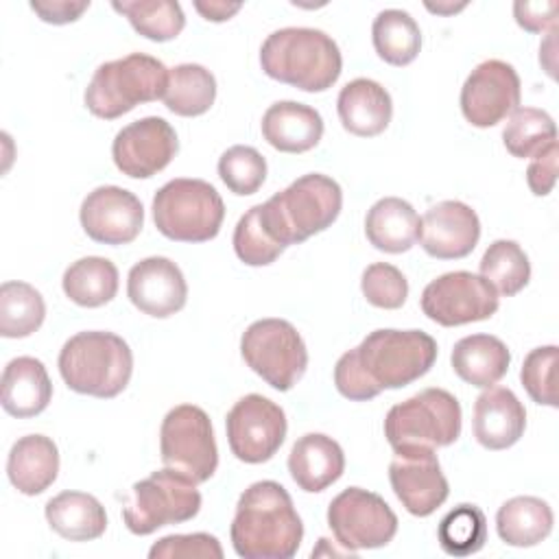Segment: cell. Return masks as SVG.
I'll return each instance as SVG.
<instances>
[{
    "instance_id": "6da1fadb",
    "label": "cell",
    "mask_w": 559,
    "mask_h": 559,
    "mask_svg": "<svg viewBox=\"0 0 559 559\" xmlns=\"http://www.w3.org/2000/svg\"><path fill=\"white\" fill-rule=\"evenodd\" d=\"M437 341L421 330H373L360 345L345 352L334 367L338 393L367 402L384 389H402L430 371Z\"/></svg>"
},
{
    "instance_id": "7a4b0ae2",
    "label": "cell",
    "mask_w": 559,
    "mask_h": 559,
    "mask_svg": "<svg viewBox=\"0 0 559 559\" xmlns=\"http://www.w3.org/2000/svg\"><path fill=\"white\" fill-rule=\"evenodd\" d=\"M229 535L238 557L290 559L301 546L304 524L280 483L258 480L240 493Z\"/></svg>"
},
{
    "instance_id": "3957f363",
    "label": "cell",
    "mask_w": 559,
    "mask_h": 559,
    "mask_svg": "<svg viewBox=\"0 0 559 559\" xmlns=\"http://www.w3.org/2000/svg\"><path fill=\"white\" fill-rule=\"evenodd\" d=\"M260 66L266 76L280 83L304 92H325L338 81L343 57L328 33L286 26L262 41Z\"/></svg>"
},
{
    "instance_id": "277c9868",
    "label": "cell",
    "mask_w": 559,
    "mask_h": 559,
    "mask_svg": "<svg viewBox=\"0 0 559 559\" xmlns=\"http://www.w3.org/2000/svg\"><path fill=\"white\" fill-rule=\"evenodd\" d=\"M343 207L341 186L321 173H308L260 203L266 234L282 247L299 245L328 229Z\"/></svg>"
},
{
    "instance_id": "5b68a950",
    "label": "cell",
    "mask_w": 559,
    "mask_h": 559,
    "mask_svg": "<svg viewBox=\"0 0 559 559\" xmlns=\"http://www.w3.org/2000/svg\"><path fill=\"white\" fill-rule=\"evenodd\" d=\"M59 373L74 393L109 400L127 389L133 354L114 332H79L59 352Z\"/></svg>"
},
{
    "instance_id": "8992f818",
    "label": "cell",
    "mask_w": 559,
    "mask_h": 559,
    "mask_svg": "<svg viewBox=\"0 0 559 559\" xmlns=\"http://www.w3.org/2000/svg\"><path fill=\"white\" fill-rule=\"evenodd\" d=\"M166 85L168 68L159 59L131 52L100 63L85 87L83 100L96 118L114 120L142 103L164 98Z\"/></svg>"
},
{
    "instance_id": "52a82bcc",
    "label": "cell",
    "mask_w": 559,
    "mask_h": 559,
    "mask_svg": "<svg viewBox=\"0 0 559 559\" xmlns=\"http://www.w3.org/2000/svg\"><path fill=\"white\" fill-rule=\"evenodd\" d=\"M461 435V404L445 389H424L389 408L384 437L393 452L445 448Z\"/></svg>"
},
{
    "instance_id": "ba28073f",
    "label": "cell",
    "mask_w": 559,
    "mask_h": 559,
    "mask_svg": "<svg viewBox=\"0 0 559 559\" xmlns=\"http://www.w3.org/2000/svg\"><path fill=\"white\" fill-rule=\"evenodd\" d=\"M153 221L162 236L177 242L212 240L223 225L225 203L203 179H170L153 197Z\"/></svg>"
},
{
    "instance_id": "9c48e42d",
    "label": "cell",
    "mask_w": 559,
    "mask_h": 559,
    "mask_svg": "<svg viewBox=\"0 0 559 559\" xmlns=\"http://www.w3.org/2000/svg\"><path fill=\"white\" fill-rule=\"evenodd\" d=\"M240 354L251 371L277 391H290L308 367L306 343L286 319L253 321L242 332Z\"/></svg>"
},
{
    "instance_id": "30bf717a",
    "label": "cell",
    "mask_w": 559,
    "mask_h": 559,
    "mask_svg": "<svg viewBox=\"0 0 559 559\" xmlns=\"http://www.w3.org/2000/svg\"><path fill=\"white\" fill-rule=\"evenodd\" d=\"M199 509L197 483L164 467L133 485V500L122 509V520L133 535H151L166 524L192 520Z\"/></svg>"
},
{
    "instance_id": "8fae6325",
    "label": "cell",
    "mask_w": 559,
    "mask_h": 559,
    "mask_svg": "<svg viewBox=\"0 0 559 559\" xmlns=\"http://www.w3.org/2000/svg\"><path fill=\"white\" fill-rule=\"evenodd\" d=\"M162 463L192 483H205L218 467V448L207 413L194 404L170 408L159 428Z\"/></svg>"
},
{
    "instance_id": "7c38bea8",
    "label": "cell",
    "mask_w": 559,
    "mask_h": 559,
    "mask_svg": "<svg viewBox=\"0 0 559 559\" xmlns=\"http://www.w3.org/2000/svg\"><path fill=\"white\" fill-rule=\"evenodd\" d=\"M328 526L349 552L382 548L397 533V515L373 491L347 487L328 507Z\"/></svg>"
},
{
    "instance_id": "4fadbf2b",
    "label": "cell",
    "mask_w": 559,
    "mask_h": 559,
    "mask_svg": "<svg viewBox=\"0 0 559 559\" xmlns=\"http://www.w3.org/2000/svg\"><path fill=\"white\" fill-rule=\"evenodd\" d=\"M500 297L480 275L469 271H450L432 280L421 293L424 314L443 325H465L496 314Z\"/></svg>"
},
{
    "instance_id": "5bb4252c",
    "label": "cell",
    "mask_w": 559,
    "mask_h": 559,
    "mask_svg": "<svg viewBox=\"0 0 559 559\" xmlns=\"http://www.w3.org/2000/svg\"><path fill=\"white\" fill-rule=\"evenodd\" d=\"M286 415L269 397L249 393L240 397L225 417L227 443L238 461L264 463L286 439Z\"/></svg>"
},
{
    "instance_id": "9a60e30c",
    "label": "cell",
    "mask_w": 559,
    "mask_h": 559,
    "mask_svg": "<svg viewBox=\"0 0 559 559\" xmlns=\"http://www.w3.org/2000/svg\"><path fill=\"white\" fill-rule=\"evenodd\" d=\"M520 105V76L515 68L500 59L478 63L461 87V111L478 129L493 127L511 116Z\"/></svg>"
},
{
    "instance_id": "2e32d148",
    "label": "cell",
    "mask_w": 559,
    "mask_h": 559,
    "mask_svg": "<svg viewBox=\"0 0 559 559\" xmlns=\"http://www.w3.org/2000/svg\"><path fill=\"white\" fill-rule=\"evenodd\" d=\"M179 151L170 122L159 116L140 118L122 127L111 144L116 168L131 179H148L164 170Z\"/></svg>"
},
{
    "instance_id": "e0dca14e",
    "label": "cell",
    "mask_w": 559,
    "mask_h": 559,
    "mask_svg": "<svg viewBox=\"0 0 559 559\" xmlns=\"http://www.w3.org/2000/svg\"><path fill=\"white\" fill-rule=\"evenodd\" d=\"M389 483L402 507L417 518L435 513L450 493L439 459L428 448L395 452L389 463Z\"/></svg>"
},
{
    "instance_id": "ac0fdd59",
    "label": "cell",
    "mask_w": 559,
    "mask_h": 559,
    "mask_svg": "<svg viewBox=\"0 0 559 559\" xmlns=\"http://www.w3.org/2000/svg\"><path fill=\"white\" fill-rule=\"evenodd\" d=\"M83 231L103 245H129L144 225L140 199L120 186H98L79 210Z\"/></svg>"
},
{
    "instance_id": "d6986e66",
    "label": "cell",
    "mask_w": 559,
    "mask_h": 559,
    "mask_svg": "<svg viewBox=\"0 0 559 559\" xmlns=\"http://www.w3.org/2000/svg\"><path fill=\"white\" fill-rule=\"evenodd\" d=\"M131 304L155 319L179 312L188 299V284L181 269L162 255H151L131 266L127 277Z\"/></svg>"
},
{
    "instance_id": "ffe728a7",
    "label": "cell",
    "mask_w": 559,
    "mask_h": 559,
    "mask_svg": "<svg viewBox=\"0 0 559 559\" xmlns=\"http://www.w3.org/2000/svg\"><path fill=\"white\" fill-rule=\"evenodd\" d=\"M480 238L478 214L463 201H439L426 210L419 227L424 251L437 260H459L474 251Z\"/></svg>"
},
{
    "instance_id": "44dd1931",
    "label": "cell",
    "mask_w": 559,
    "mask_h": 559,
    "mask_svg": "<svg viewBox=\"0 0 559 559\" xmlns=\"http://www.w3.org/2000/svg\"><path fill=\"white\" fill-rule=\"evenodd\" d=\"M474 437L487 450H504L520 441L526 411L518 395L504 386H487L474 402Z\"/></svg>"
},
{
    "instance_id": "7402d4cb",
    "label": "cell",
    "mask_w": 559,
    "mask_h": 559,
    "mask_svg": "<svg viewBox=\"0 0 559 559\" xmlns=\"http://www.w3.org/2000/svg\"><path fill=\"white\" fill-rule=\"evenodd\" d=\"M343 448L328 435L308 432L299 437L288 454V472L295 485L308 493L328 489L343 476Z\"/></svg>"
},
{
    "instance_id": "603a6c76",
    "label": "cell",
    "mask_w": 559,
    "mask_h": 559,
    "mask_svg": "<svg viewBox=\"0 0 559 559\" xmlns=\"http://www.w3.org/2000/svg\"><path fill=\"white\" fill-rule=\"evenodd\" d=\"M336 111L345 131L358 138H373L389 127L393 103L378 81L360 76L341 87Z\"/></svg>"
},
{
    "instance_id": "cb8c5ba5",
    "label": "cell",
    "mask_w": 559,
    "mask_h": 559,
    "mask_svg": "<svg viewBox=\"0 0 559 559\" xmlns=\"http://www.w3.org/2000/svg\"><path fill=\"white\" fill-rule=\"evenodd\" d=\"M262 135L282 153H306L323 138V118L310 105L277 100L262 116Z\"/></svg>"
},
{
    "instance_id": "d4e9b609",
    "label": "cell",
    "mask_w": 559,
    "mask_h": 559,
    "mask_svg": "<svg viewBox=\"0 0 559 559\" xmlns=\"http://www.w3.org/2000/svg\"><path fill=\"white\" fill-rule=\"evenodd\" d=\"M59 474V450L46 435L20 437L7 459V476L24 496L44 493Z\"/></svg>"
},
{
    "instance_id": "484cf974",
    "label": "cell",
    "mask_w": 559,
    "mask_h": 559,
    "mask_svg": "<svg viewBox=\"0 0 559 559\" xmlns=\"http://www.w3.org/2000/svg\"><path fill=\"white\" fill-rule=\"evenodd\" d=\"M52 397V382L41 360L17 356L2 371V408L17 419L44 413Z\"/></svg>"
},
{
    "instance_id": "4316f807",
    "label": "cell",
    "mask_w": 559,
    "mask_h": 559,
    "mask_svg": "<svg viewBox=\"0 0 559 559\" xmlns=\"http://www.w3.org/2000/svg\"><path fill=\"white\" fill-rule=\"evenodd\" d=\"M421 218L415 207L400 197L376 201L365 216L367 240L384 253H404L419 240Z\"/></svg>"
},
{
    "instance_id": "83f0119b",
    "label": "cell",
    "mask_w": 559,
    "mask_h": 559,
    "mask_svg": "<svg viewBox=\"0 0 559 559\" xmlns=\"http://www.w3.org/2000/svg\"><path fill=\"white\" fill-rule=\"evenodd\" d=\"M450 362L463 382L487 389L502 380L509 371L511 352L498 336L472 334L454 343Z\"/></svg>"
},
{
    "instance_id": "f1b7e54d",
    "label": "cell",
    "mask_w": 559,
    "mask_h": 559,
    "mask_svg": "<svg viewBox=\"0 0 559 559\" xmlns=\"http://www.w3.org/2000/svg\"><path fill=\"white\" fill-rule=\"evenodd\" d=\"M46 522L63 539H98L107 528L105 507L83 491H61L46 502Z\"/></svg>"
},
{
    "instance_id": "f546056e",
    "label": "cell",
    "mask_w": 559,
    "mask_h": 559,
    "mask_svg": "<svg viewBox=\"0 0 559 559\" xmlns=\"http://www.w3.org/2000/svg\"><path fill=\"white\" fill-rule=\"evenodd\" d=\"M552 509L535 496H515L496 513L498 537L515 548H528L544 542L552 531Z\"/></svg>"
},
{
    "instance_id": "4dcf8cb0",
    "label": "cell",
    "mask_w": 559,
    "mask_h": 559,
    "mask_svg": "<svg viewBox=\"0 0 559 559\" xmlns=\"http://www.w3.org/2000/svg\"><path fill=\"white\" fill-rule=\"evenodd\" d=\"M63 293L70 301L83 308H98L109 304L118 293V269L111 260L87 255L72 262L63 271Z\"/></svg>"
},
{
    "instance_id": "1f68e13d",
    "label": "cell",
    "mask_w": 559,
    "mask_h": 559,
    "mask_svg": "<svg viewBox=\"0 0 559 559\" xmlns=\"http://www.w3.org/2000/svg\"><path fill=\"white\" fill-rule=\"evenodd\" d=\"M216 98L214 74L199 63H179L168 70L164 105L183 118L205 114Z\"/></svg>"
},
{
    "instance_id": "d6a6232c",
    "label": "cell",
    "mask_w": 559,
    "mask_h": 559,
    "mask_svg": "<svg viewBox=\"0 0 559 559\" xmlns=\"http://www.w3.org/2000/svg\"><path fill=\"white\" fill-rule=\"evenodd\" d=\"M371 39L378 57L391 66H408L421 48V31L411 13L384 9L376 15Z\"/></svg>"
},
{
    "instance_id": "836d02e7",
    "label": "cell",
    "mask_w": 559,
    "mask_h": 559,
    "mask_svg": "<svg viewBox=\"0 0 559 559\" xmlns=\"http://www.w3.org/2000/svg\"><path fill=\"white\" fill-rule=\"evenodd\" d=\"M46 304L41 293L20 280L0 286V334L4 338H24L41 328Z\"/></svg>"
},
{
    "instance_id": "e575fe53",
    "label": "cell",
    "mask_w": 559,
    "mask_h": 559,
    "mask_svg": "<svg viewBox=\"0 0 559 559\" xmlns=\"http://www.w3.org/2000/svg\"><path fill=\"white\" fill-rule=\"evenodd\" d=\"M480 277H485L498 295L513 297L531 280V262L515 240H493L480 258Z\"/></svg>"
},
{
    "instance_id": "d590c367",
    "label": "cell",
    "mask_w": 559,
    "mask_h": 559,
    "mask_svg": "<svg viewBox=\"0 0 559 559\" xmlns=\"http://www.w3.org/2000/svg\"><path fill=\"white\" fill-rule=\"evenodd\" d=\"M111 7L114 11L122 13L142 37L151 41L175 39L186 26L181 4L175 0H127L111 2Z\"/></svg>"
},
{
    "instance_id": "8d00e7d4",
    "label": "cell",
    "mask_w": 559,
    "mask_h": 559,
    "mask_svg": "<svg viewBox=\"0 0 559 559\" xmlns=\"http://www.w3.org/2000/svg\"><path fill=\"white\" fill-rule=\"evenodd\" d=\"M504 148L520 159H531L548 144L557 142L555 120L535 107H518L502 129Z\"/></svg>"
},
{
    "instance_id": "74e56055",
    "label": "cell",
    "mask_w": 559,
    "mask_h": 559,
    "mask_svg": "<svg viewBox=\"0 0 559 559\" xmlns=\"http://www.w3.org/2000/svg\"><path fill=\"white\" fill-rule=\"evenodd\" d=\"M437 542L445 555L467 557L487 542V518L476 504H459L448 511L437 528Z\"/></svg>"
},
{
    "instance_id": "f35d334b",
    "label": "cell",
    "mask_w": 559,
    "mask_h": 559,
    "mask_svg": "<svg viewBox=\"0 0 559 559\" xmlns=\"http://www.w3.org/2000/svg\"><path fill=\"white\" fill-rule=\"evenodd\" d=\"M218 177L234 194H253L266 179V159L253 146H229L218 159Z\"/></svg>"
},
{
    "instance_id": "ab89813d",
    "label": "cell",
    "mask_w": 559,
    "mask_h": 559,
    "mask_svg": "<svg viewBox=\"0 0 559 559\" xmlns=\"http://www.w3.org/2000/svg\"><path fill=\"white\" fill-rule=\"evenodd\" d=\"M234 251L240 262L249 266H266L280 258L284 247L275 242L262 221H260V205L249 207L240 216V221L234 227Z\"/></svg>"
},
{
    "instance_id": "60d3db41",
    "label": "cell",
    "mask_w": 559,
    "mask_h": 559,
    "mask_svg": "<svg viewBox=\"0 0 559 559\" xmlns=\"http://www.w3.org/2000/svg\"><path fill=\"white\" fill-rule=\"evenodd\" d=\"M557 358H559L557 345L535 347L526 354L520 371L522 386L526 389L531 400L552 408L557 406V386H555Z\"/></svg>"
},
{
    "instance_id": "b9f144b4",
    "label": "cell",
    "mask_w": 559,
    "mask_h": 559,
    "mask_svg": "<svg viewBox=\"0 0 559 559\" xmlns=\"http://www.w3.org/2000/svg\"><path fill=\"white\" fill-rule=\"evenodd\" d=\"M360 290L371 306L395 310L402 308L408 297V282L397 266L389 262H373L362 271Z\"/></svg>"
},
{
    "instance_id": "7bdbcfd3",
    "label": "cell",
    "mask_w": 559,
    "mask_h": 559,
    "mask_svg": "<svg viewBox=\"0 0 559 559\" xmlns=\"http://www.w3.org/2000/svg\"><path fill=\"white\" fill-rule=\"evenodd\" d=\"M151 559H221V542L210 533L168 535L155 542L148 550Z\"/></svg>"
},
{
    "instance_id": "ee69618b",
    "label": "cell",
    "mask_w": 559,
    "mask_h": 559,
    "mask_svg": "<svg viewBox=\"0 0 559 559\" xmlns=\"http://www.w3.org/2000/svg\"><path fill=\"white\" fill-rule=\"evenodd\" d=\"M557 181V142L542 148L537 155L531 157L526 168V183L533 194L546 197Z\"/></svg>"
},
{
    "instance_id": "f6af8a7d",
    "label": "cell",
    "mask_w": 559,
    "mask_h": 559,
    "mask_svg": "<svg viewBox=\"0 0 559 559\" xmlns=\"http://www.w3.org/2000/svg\"><path fill=\"white\" fill-rule=\"evenodd\" d=\"M557 13H559L557 0H539V2L518 0L513 4L515 22L528 33H542L548 26L552 28L557 22Z\"/></svg>"
},
{
    "instance_id": "bcb514c9",
    "label": "cell",
    "mask_w": 559,
    "mask_h": 559,
    "mask_svg": "<svg viewBox=\"0 0 559 559\" xmlns=\"http://www.w3.org/2000/svg\"><path fill=\"white\" fill-rule=\"evenodd\" d=\"M31 9L39 15V20L48 24H70L90 9V2H70V0H52V2H31Z\"/></svg>"
},
{
    "instance_id": "7dc6e473",
    "label": "cell",
    "mask_w": 559,
    "mask_h": 559,
    "mask_svg": "<svg viewBox=\"0 0 559 559\" xmlns=\"http://www.w3.org/2000/svg\"><path fill=\"white\" fill-rule=\"evenodd\" d=\"M240 2H194V9L210 22H225L240 11Z\"/></svg>"
},
{
    "instance_id": "c3c4849f",
    "label": "cell",
    "mask_w": 559,
    "mask_h": 559,
    "mask_svg": "<svg viewBox=\"0 0 559 559\" xmlns=\"http://www.w3.org/2000/svg\"><path fill=\"white\" fill-rule=\"evenodd\" d=\"M426 9L432 11V13L448 15V13H456V11L465 9V2H461V4H430V2H426Z\"/></svg>"
}]
</instances>
